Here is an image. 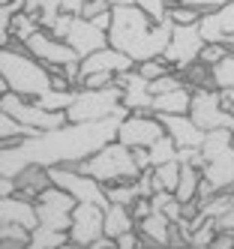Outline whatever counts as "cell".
<instances>
[{
	"label": "cell",
	"mask_w": 234,
	"mask_h": 249,
	"mask_svg": "<svg viewBox=\"0 0 234 249\" xmlns=\"http://www.w3.org/2000/svg\"><path fill=\"white\" fill-rule=\"evenodd\" d=\"M180 168H183V165H180L177 159H174V162H165V165H156V168H153L156 180L162 183V189H165V192H174V189H177V180H180Z\"/></svg>",
	"instance_id": "35"
},
{
	"label": "cell",
	"mask_w": 234,
	"mask_h": 249,
	"mask_svg": "<svg viewBox=\"0 0 234 249\" xmlns=\"http://www.w3.org/2000/svg\"><path fill=\"white\" fill-rule=\"evenodd\" d=\"M150 150V168H156V165H165V162H174V159L180 156V147L174 144V138L171 135H162L153 147H147ZM180 162V159H177Z\"/></svg>",
	"instance_id": "31"
},
{
	"label": "cell",
	"mask_w": 234,
	"mask_h": 249,
	"mask_svg": "<svg viewBox=\"0 0 234 249\" xmlns=\"http://www.w3.org/2000/svg\"><path fill=\"white\" fill-rule=\"evenodd\" d=\"M216 228H219V231H228V234H234V207L225 213V216L216 219Z\"/></svg>",
	"instance_id": "45"
},
{
	"label": "cell",
	"mask_w": 234,
	"mask_h": 249,
	"mask_svg": "<svg viewBox=\"0 0 234 249\" xmlns=\"http://www.w3.org/2000/svg\"><path fill=\"white\" fill-rule=\"evenodd\" d=\"M114 21L108 27V45L129 54L138 63L144 60H156L165 54V48L171 42V21H156L153 15H147L141 6H114L111 9Z\"/></svg>",
	"instance_id": "2"
},
{
	"label": "cell",
	"mask_w": 234,
	"mask_h": 249,
	"mask_svg": "<svg viewBox=\"0 0 234 249\" xmlns=\"http://www.w3.org/2000/svg\"><path fill=\"white\" fill-rule=\"evenodd\" d=\"M225 45H228V48H234V36H231V39H228V42H225Z\"/></svg>",
	"instance_id": "52"
},
{
	"label": "cell",
	"mask_w": 234,
	"mask_h": 249,
	"mask_svg": "<svg viewBox=\"0 0 234 249\" xmlns=\"http://www.w3.org/2000/svg\"><path fill=\"white\" fill-rule=\"evenodd\" d=\"M15 180V195H24V198H39V195L51 186V177H48V168H39V165H30L24 168L18 177H12Z\"/></svg>",
	"instance_id": "22"
},
{
	"label": "cell",
	"mask_w": 234,
	"mask_h": 249,
	"mask_svg": "<svg viewBox=\"0 0 234 249\" xmlns=\"http://www.w3.org/2000/svg\"><path fill=\"white\" fill-rule=\"evenodd\" d=\"M81 3H84V0H63V12H72V15H81Z\"/></svg>",
	"instance_id": "46"
},
{
	"label": "cell",
	"mask_w": 234,
	"mask_h": 249,
	"mask_svg": "<svg viewBox=\"0 0 234 249\" xmlns=\"http://www.w3.org/2000/svg\"><path fill=\"white\" fill-rule=\"evenodd\" d=\"M129 111L123 108V87L114 81L108 87H78L75 102L69 105V123H99L111 117H126Z\"/></svg>",
	"instance_id": "4"
},
{
	"label": "cell",
	"mask_w": 234,
	"mask_h": 249,
	"mask_svg": "<svg viewBox=\"0 0 234 249\" xmlns=\"http://www.w3.org/2000/svg\"><path fill=\"white\" fill-rule=\"evenodd\" d=\"M0 222L24 225L27 231H36L39 228V210H36V201L24 198V195H6V198H0Z\"/></svg>",
	"instance_id": "18"
},
{
	"label": "cell",
	"mask_w": 234,
	"mask_h": 249,
	"mask_svg": "<svg viewBox=\"0 0 234 249\" xmlns=\"http://www.w3.org/2000/svg\"><path fill=\"white\" fill-rule=\"evenodd\" d=\"M165 3H168V9H171V6H177V3H183V0H165Z\"/></svg>",
	"instance_id": "50"
},
{
	"label": "cell",
	"mask_w": 234,
	"mask_h": 249,
	"mask_svg": "<svg viewBox=\"0 0 234 249\" xmlns=\"http://www.w3.org/2000/svg\"><path fill=\"white\" fill-rule=\"evenodd\" d=\"M171 219L165 216V213H159L153 210L147 219H141L138 222V234L144 243H150V246H159V249H171Z\"/></svg>",
	"instance_id": "21"
},
{
	"label": "cell",
	"mask_w": 234,
	"mask_h": 249,
	"mask_svg": "<svg viewBox=\"0 0 234 249\" xmlns=\"http://www.w3.org/2000/svg\"><path fill=\"white\" fill-rule=\"evenodd\" d=\"M201 9H195V6H186V3H177L168 9V21L171 24H198L201 21Z\"/></svg>",
	"instance_id": "36"
},
{
	"label": "cell",
	"mask_w": 234,
	"mask_h": 249,
	"mask_svg": "<svg viewBox=\"0 0 234 249\" xmlns=\"http://www.w3.org/2000/svg\"><path fill=\"white\" fill-rule=\"evenodd\" d=\"M135 6H141L147 15H153L156 21H168V3L165 0H132Z\"/></svg>",
	"instance_id": "39"
},
{
	"label": "cell",
	"mask_w": 234,
	"mask_h": 249,
	"mask_svg": "<svg viewBox=\"0 0 234 249\" xmlns=\"http://www.w3.org/2000/svg\"><path fill=\"white\" fill-rule=\"evenodd\" d=\"M132 231H138V222L132 216V207L111 204L105 210V237L108 240H120L123 234H132Z\"/></svg>",
	"instance_id": "24"
},
{
	"label": "cell",
	"mask_w": 234,
	"mask_h": 249,
	"mask_svg": "<svg viewBox=\"0 0 234 249\" xmlns=\"http://www.w3.org/2000/svg\"><path fill=\"white\" fill-rule=\"evenodd\" d=\"M198 27H201L207 42H228L234 36V0L228 6H222V9L204 12L201 21H198Z\"/></svg>",
	"instance_id": "19"
},
{
	"label": "cell",
	"mask_w": 234,
	"mask_h": 249,
	"mask_svg": "<svg viewBox=\"0 0 234 249\" xmlns=\"http://www.w3.org/2000/svg\"><path fill=\"white\" fill-rule=\"evenodd\" d=\"M186 249H210V246H186Z\"/></svg>",
	"instance_id": "51"
},
{
	"label": "cell",
	"mask_w": 234,
	"mask_h": 249,
	"mask_svg": "<svg viewBox=\"0 0 234 249\" xmlns=\"http://www.w3.org/2000/svg\"><path fill=\"white\" fill-rule=\"evenodd\" d=\"M78 201L72 198L69 192L48 186L39 198H36V210H39V225L54 228V231H69L72 225V213H75Z\"/></svg>",
	"instance_id": "11"
},
{
	"label": "cell",
	"mask_w": 234,
	"mask_h": 249,
	"mask_svg": "<svg viewBox=\"0 0 234 249\" xmlns=\"http://www.w3.org/2000/svg\"><path fill=\"white\" fill-rule=\"evenodd\" d=\"M60 15H63V0H42L39 12H36V21H39L42 30H51Z\"/></svg>",
	"instance_id": "34"
},
{
	"label": "cell",
	"mask_w": 234,
	"mask_h": 249,
	"mask_svg": "<svg viewBox=\"0 0 234 249\" xmlns=\"http://www.w3.org/2000/svg\"><path fill=\"white\" fill-rule=\"evenodd\" d=\"M150 213H153V201H150V198H138V201L132 204V216H135V222L147 219Z\"/></svg>",
	"instance_id": "43"
},
{
	"label": "cell",
	"mask_w": 234,
	"mask_h": 249,
	"mask_svg": "<svg viewBox=\"0 0 234 249\" xmlns=\"http://www.w3.org/2000/svg\"><path fill=\"white\" fill-rule=\"evenodd\" d=\"M0 75H3V81H0L3 93L12 90L27 99H42L45 93L57 90V75L42 60H36L21 42L0 48Z\"/></svg>",
	"instance_id": "3"
},
{
	"label": "cell",
	"mask_w": 234,
	"mask_h": 249,
	"mask_svg": "<svg viewBox=\"0 0 234 249\" xmlns=\"http://www.w3.org/2000/svg\"><path fill=\"white\" fill-rule=\"evenodd\" d=\"M228 150H234V132L231 129H210L204 135V144H201V165L228 153Z\"/></svg>",
	"instance_id": "25"
},
{
	"label": "cell",
	"mask_w": 234,
	"mask_h": 249,
	"mask_svg": "<svg viewBox=\"0 0 234 249\" xmlns=\"http://www.w3.org/2000/svg\"><path fill=\"white\" fill-rule=\"evenodd\" d=\"M189 108H192V87H180V90L153 96L150 114H156V117H165V114H189Z\"/></svg>",
	"instance_id": "23"
},
{
	"label": "cell",
	"mask_w": 234,
	"mask_h": 249,
	"mask_svg": "<svg viewBox=\"0 0 234 249\" xmlns=\"http://www.w3.org/2000/svg\"><path fill=\"white\" fill-rule=\"evenodd\" d=\"M75 168H81V171L90 174V177H96V180L105 183V186H111V183H126V180H138V177L144 174V171L138 168V162H135L132 147H126L123 141H117V138L108 141L99 153H93L90 159H84V162L75 165Z\"/></svg>",
	"instance_id": "5"
},
{
	"label": "cell",
	"mask_w": 234,
	"mask_h": 249,
	"mask_svg": "<svg viewBox=\"0 0 234 249\" xmlns=\"http://www.w3.org/2000/svg\"><path fill=\"white\" fill-rule=\"evenodd\" d=\"M234 207V189H225V192H216L213 198H207V201H201V210H198V216L201 219H210V222H216L219 216H225V213Z\"/></svg>",
	"instance_id": "28"
},
{
	"label": "cell",
	"mask_w": 234,
	"mask_h": 249,
	"mask_svg": "<svg viewBox=\"0 0 234 249\" xmlns=\"http://www.w3.org/2000/svg\"><path fill=\"white\" fill-rule=\"evenodd\" d=\"M0 111L15 117L21 126H30L36 132H51V129H60L69 123L66 111H48L36 99H27L21 93H12V90H6L0 96Z\"/></svg>",
	"instance_id": "6"
},
{
	"label": "cell",
	"mask_w": 234,
	"mask_h": 249,
	"mask_svg": "<svg viewBox=\"0 0 234 249\" xmlns=\"http://www.w3.org/2000/svg\"><path fill=\"white\" fill-rule=\"evenodd\" d=\"M159 120H162V126H165V135L174 138V144L180 150H186V147L198 150V147L204 144V135L207 132L198 126L189 114H165V117H159Z\"/></svg>",
	"instance_id": "17"
},
{
	"label": "cell",
	"mask_w": 234,
	"mask_h": 249,
	"mask_svg": "<svg viewBox=\"0 0 234 249\" xmlns=\"http://www.w3.org/2000/svg\"><path fill=\"white\" fill-rule=\"evenodd\" d=\"M105 210L99 204H78L69 225V243L75 246H96L105 237Z\"/></svg>",
	"instance_id": "12"
},
{
	"label": "cell",
	"mask_w": 234,
	"mask_h": 249,
	"mask_svg": "<svg viewBox=\"0 0 234 249\" xmlns=\"http://www.w3.org/2000/svg\"><path fill=\"white\" fill-rule=\"evenodd\" d=\"M66 45H72L78 51V57L84 60L87 54H96V51L108 48V30L96 27L90 18H81V15H75L69 24V33H66Z\"/></svg>",
	"instance_id": "14"
},
{
	"label": "cell",
	"mask_w": 234,
	"mask_h": 249,
	"mask_svg": "<svg viewBox=\"0 0 234 249\" xmlns=\"http://www.w3.org/2000/svg\"><path fill=\"white\" fill-rule=\"evenodd\" d=\"M36 30H42V27H39V21H36V15H30V12H18L15 18H12V24H9L12 39H15V42H21V45L33 36Z\"/></svg>",
	"instance_id": "33"
},
{
	"label": "cell",
	"mask_w": 234,
	"mask_h": 249,
	"mask_svg": "<svg viewBox=\"0 0 234 249\" xmlns=\"http://www.w3.org/2000/svg\"><path fill=\"white\" fill-rule=\"evenodd\" d=\"M117 84L123 87V108L129 114H150L153 108V93H150V81L138 75L135 69L132 72H120Z\"/></svg>",
	"instance_id": "16"
},
{
	"label": "cell",
	"mask_w": 234,
	"mask_h": 249,
	"mask_svg": "<svg viewBox=\"0 0 234 249\" xmlns=\"http://www.w3.org/2000/svg\"><path fill=\"white\" fill-rule=\"evenodd\" d=\"M24 48L30 51V54L36 57V60H42L54 75L57 72H63L66 66H75V63H81V57H78V51L72 48V45H66L63 39H57L54 33H48V30H36L33 36L24 42Z\"/></svg>",
	"instance_id": "10"
},
{
	"label": "cell",
	"mask_w": 234,
	"mask_h": 249,
	"mask_svg": "<svg viewBox=\"0 0 234 249\" xmlns=\"http://www.w3.org/2000/svg\"><path fill=\"white\" fill-rule=\"evenodd\" d=\"M48 177H51V186L69 192L78 204L111 207V201H108V192H105V183H99L96 177L84 174V171L75 168V165H54V168H48Z\"/></svg>",
	"instance_id": "7"
},
{
	"label": "cell",
	"mask_w": 234,
	"mask_h": 249,
	"mask_svg": "<svg viewBox=\"0 0 234 249\" xmlns=\"http://www.w3.org/2000/svg\"><path fill=\"white\" fill-rule=\"evenodd\" d=\"M39 6H42V0H27V9H24V12L36 15V12H39Z\"/></svg>",
	"instance_id": "47"
},
{
	"label": "cell",
	"mask_w": 234,
	"mask_h": 249,
	"mask_svg": "<svg viewBox=\"0 0 234 249\" xmlns=\"http://www.w3.org/2000/svg\"><path fill=\"white\" fill-rule=\"evenodd\" d=\"M165 135V126L156 114H126L117 126V141L126 147H153Z\"/></svg>",
	"instance_id": "13"
},
{
	"label": "cell",
	"mask_w": 234,
	"mask_h": 249,
	"mask_svg": "<svg viewBox=\"0 0 234 249\" xmlns=\"http://www.w3.org/2000/svg\"><path fill=\"white\" fill-rule=\"evenodd\" d=\"M201 177H204V183L213 192L234 189V150H228L222 156L210 159V162H204L201 165Z\"/></svg>",
	"instance_id": "20"
},
{
	"label": "cell",
	"mask_w": 234,
	"mask_h": 249,
	"mask_svg": "<svg viewBox=\"0 0 234 249\" xmlns=\"http://www.w3.org/2000/svg\"><path fill=\"white\" fill-rule=\"evenodd\" d=\"M207 39L198 24H174L171 30V42L165 48V63L174 69V72H186L192 63L201 60V51H204Z\"/></svg>",
	"instance_id": "8"
},
{
	"label": "cell",
	"mask_w": 234,
	"mask_h": 249,
	"mask_svg": "<svg viewBox=\"0 0 234 249\" xmlns=\"http://www.w3.org/2000/svg\"><path fill=\"white\" fill-rule=\"evenodd\" d=\"M180 165H183V162H180ZM198 186H201V168L186 162L183 168H180V180H177V189H174L177 201H183V204L195 201L198 198Z\"/></svg>",
	"instance_id": "26"
},
{
	"label": "cell",
	"mask_w": 234,
	"mask_h": 249,
	"mask_svg": "<svg viewBox=\"0 0 234 249\" xmlns=\"http://www.w3.org/2000/svg\"><path fill=\"white\" fill-rule=\"evenodd\" d=\"M225 54H228V45H225V42H207L204 51H201V63L213 66V63H219Z\"/></svg>",
	"instance_id": "40"
},
{
	"label": "cell",
	"mask_w": 234,
	"mask_h": 249,
	"mask_svg": "<svg viewBox=\"0 0 234 249\" xmlns=\"http://www.w3.org/2000/svg\"><path fill=\"white\" fill-rule=\"evenodd\" d=\"M120 120L123 117L99 123H66L60 129L39 132L33 138L18 141V144H3L0 147V177H18L30 165H81L84 159L99 153L108 141L117 138Z\"/></svg>",
	"instance_id": "1"
},
{
	"label": "cell",
	"mask_w": 234,
	"mask_h": 249,
	"mask_svg": "<svg viewBox=\"0 0 234 249\" xmlns=\"http://www.w3.org/2000/svg\"><path fill=\"white\" fill-rule=\"evenodd\" d=\"M108 9H114L108 0H84L81 3V18H96V15H102Z\"/></svg>",
	"instance_id": "41"
},
{
	"label": "cell",
	"mask_w": 234,
	"mask_h": 249,
	"mask_svg": "<svg viewBox=\"0 0 234 249\" xmlns=\"http://www.w3.org/2000/svg\"><path fill=\"white\" fill-rule=\"evenodd\" d=\"M105 192H108V201H111V204H123V207H132L141 198V189H138L135 180L111 183V186H105Z\"/></svg>",
	"instance_id": "32"
},
{
	"label": "cell",
	"mask_w": 234,
	"mask_h": 249,
	"mask_svg": "<svg viewBox=\"0 0 234 249\" xmlns=\"http://www.w3.org/2000/svg\"><path fill=\"white\" fill-rule=\"evenodd\" d=\"M60 249H96V246H75V243H66V246H60Z\"/></svg>",
	"instance_id": "49"
},
{
	"label": "cell",
	"mask_w": 234,
	"mask_h": 249,
	"mask_svg": "<svg viewBox=\"0 0 234 249\" xmlns=\"http://www.w3.org/2000/svg\"><path fill=\"white\" fill-rule=\"evenodd\" d=\"M135 72L144 75L147 81H156V78H162V75L174 72V69L165 63V57H156V60H144V63H138V66H135Z\"/></svg>",
	"instance_id": "37"
},
{
	"label": "cell",
	"mask_w": 234,
	"mask_h": 249,
	"mask_svg": "<svg viewBox=\"0 0 234 249\" xmlns=\"http://www.w3.org/2000/svg\"><path fill=\"white\" fill-rule=\"evenodd\" d=\"M210 87L219 93H231L234 90V48H228V54L210 66Z\"/></svg>",
	"instance_id": "27"
},
{
	"label": "cell",
	"mask_w": 234,
	"mask_h": 249,
	"mask_svg": "<svg viewBox=\"0 0 234 249\" xmlns=\"http://www.w3.org/2000/svg\"><path fill=\"white\" fill-rule=\"evenodd\" d=\"M210 249H234V234H228V231H219V234L213 237Z\"/></svg>",
	"instance_id": "44"
},
{
	"label": "cell",
	"mask_w": 234,
	"mask_h": 249,
	"mask_svg": "<svg viewBox=\"0 0 234 249\" xmlns=\"http://www.w3.org/2000/svg\"><path fill=\"white\" fill-rule=\"evenodd\" d=\"M135 69V60L129 57V54H123V51H117V48H102V51H96V54H87L81 63H78V75H81V81L87 78V75H96V72H108V75H120V72H132ZM81 81H78V87H81Z\"/></svg>",
	"instance_id": "15"
},
{
	"label": "cell",
	"mask_w": 234,
	"mask_h": 249,
	"mask_svg": "<svg viewBox=\"0 0 234 249\" xmlns=\"http://www.w3.org/2000/svg\"><path fill=\"white\" fill-rule=\"evenodd\" d=\"M30 234L24 225H12V222H0V240H12V243H30Z\"/></svg>",
	"instance_id": "38"
},
{
	"label": "cell",
	"mask_w": 234,
	"mask_h": 249,
	"mask_svg": "<svg viewBox=\"0 0 234 249\" xmlns=\"http://www.w3.org/2000/svg\"><path fill=\"white\" fill-rule=\"evenodd\" d=\"M186 6H195V9H201V12H213V9H222L228 6L231 0H183Z\"/></svg>",
	"instance_id": "42"
},
{
	"label": "cell",
	"mask_w": 234,
	"mask_h": 249,
	"mask_svg": "<svg viewBox=\"0 0 234 249\" xmlns=\"http://www.w3.org/2000/svg\"><path fill=\"white\" fill-rule=\"evenodd\" d=\"M108 3H111V6H129L132 0H108Z\"/></svg>",
	"instance_id": "48"
},
{
	"label": "cell",
	"mask_w": 234,
	"mask_h": 249,
	"mask_svg": "<svg viewBox=\"0 0 234 249\" xmlns=\"http://www.w3.org/2000/svg\"><path fill=\"white\" fill-rule=\"evenodd\" d=\"M33 135H39V132L30 129V126H21L15 117H9V114L0 111V138H3V144H18V141L33 138Z\"/></svg>",
	"instance_id": "30"
},
{
	"label": "cell",
	"mask_w": 234,
	"mask_h": 249,
	"mask_svg": "<svg viewBox=\"0 0 234 249\" xmlns=\"http://www.w3.org/2000/svg\"><path fill=\"white\" fill-rule=\"evenodd\" d=\"M189 117L204 132H210V129H231L234 132V114L225 108L222 93L213 90V87H198V90H192Z\"/></svg>",
	"instance_id": "9"
},
{
	"label": "cell",
	"mask_w": 234,
	"mask_h": 249,
	"mask_svg": "<svg viewBox=\"0 0 234 249\" xmlns=\"http://www.w3.org/2000/svg\"><path fill=\"white\" fill-rule=\"evenodd\" d=\"M66 243H69V231H54V228L39 225V228L30 234L27 249H60V246H66Z\"/></svg>",
	"instance_id": "29"
}]
</instances>
